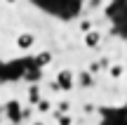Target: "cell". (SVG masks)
<instances>
[{
    "label": "cell",
    "instance_id": "cell-10",
    "mask_svg": "<svg viewBox=\"0 0 127 125\" xmlns=\"http://www.w3.org/2000/svg\"><path fill=\"white\" fill-rule=\"evenodd\" d=\"M31 125H45V121H38V118H35V121H33Z\"/></svg>",
    "mask_w": 127,
    "mask_h": 125
},
{
    "label": "cell",
    "instance_id": "cell-4",
    "mask_svg": "<svg viewBox=\"0 0 127 125\" xmlns=\"http://www.w3.org/2000/svg\"><path fill=\"white\" fill-rule=\"evenodd\" d=\"M92 28H94V19H80V21H78V31H80L82 36L90 33Z\"/></svg>",
    "mask_w": 127,
    "mask_h": 125
},
{
    "label": "cell",
    "instance_id": "cell-1",
    "mask_svg": "<svg viewBox=\"0 0 127 125\" xmlns=\"http://www.w3.org/2000/svg\"><path fill=\"white\" fill-rule=\"evenodd\" d=\"M33 45H35V36H33V33H28V31L19 33V36L14 38V47H17V50H21V52L31 50Z\"/></svg>",
    "mask_w": 127,
    "mask_h": 125
},
{
    "label": "cell",
    "instance_id": "cell-9",
    "mask_svg": "<svg viewBox=\"0 0 127 125\" xmlns=\"http://www.w3.org/2000/svg\"><path fill=\"white\" fill-rule=\"evenodd\" d=\"M57 125H73V116H57Z\"/></svg>",
    "mask_w": 127,
    "mask_h": 125
},
{
    "label": "cell",
    "instance_id": "cell-5",
    "mask_svg": "<svg viewBox=\"0 0 127 125\" xmlns=\"http://www.w3.org/2000/svg\"><path fill=\"white\" fill-rule=\"evenodd\" d=\"M123 73H125V66H123V61L108 69V76H111V78H118V80H123Z\"/></svg>",
    "mask_w": 127,
    "mask_h": 125
},
{
    "label": "cell",
    "instance_id": "cell-8",
    "mask_svg": "<svg viewBox=\"0 0 127 125\" xmlns=\"http://www.w3.org/2000/svg\"><path fill=\"white\" fill-rule=\"evenodd\" d=\"M85 5H87V9H90V12H99V9L106 5V0H87Z\"/></svg>",
    "mask_w": 127,
    "mask_h": 125
},
{
    "label": "cell",
    "instance_id": "cell-2",
    "mask_svg": "<svg viewBox=\"0 0 127 125\" xmlns=\"http://www.w3.org/2000/svg\"><path fill=\"white\" fill-rule=\"evenodd\" d=\"M101 31L99 28H92L90 33H85V36H82V42H85V47L87 50H99L101 47Z\"/></svg>",
    "mask_w": 127,
    "mask_h": 125
},
{
    "label": "cell",
    "instance_id": "cell-7",
    "mask_svg": "<svg viewBox=\"0 0 127 125\" xmlns=\"http://www.w3.org/2000/svg\"><path fill=\"white\" fill-rule=\"evenodd\" d=\"M33 106H35L38 111H42V113H47V111H50V109H52V102H50V99H47V97H40V99H38L35 104H33Z\"/></svg>",
    "mask_w": 127,
    "mask_h": 125
},
{
    "label": "cell",
    "instance_id": "cell-6",
    "mask_svg": "<svg viewBox=\"0 0 127 125\" xmlns=\"http://www.w3.org/2000/svg\"><path fill=\"white\" fill-rule=\"evenodd\" d=\"M78 80H80V83H78L80 87H92V85H94V78H92L87 71H82V73L78 76Z\"/></svg>",
    "mask_w": 127,
    "mask_h": 125
},
{
    "label": "cell",
    "instance_id": "cell-3",
    "mask_svg": "<svg viewBox=\"0 0 127 125\" xmlns=\"http://www.w3.org/2000/svg\"><path fill=\"white\" fill-rule=\"evenodd\" d=\"M68 113H71V102H68V99L57 102V111H54V116H68Z\"/></svg>",
    "mask_w": 127,
    "mask_h": 125
}]
</instances>
